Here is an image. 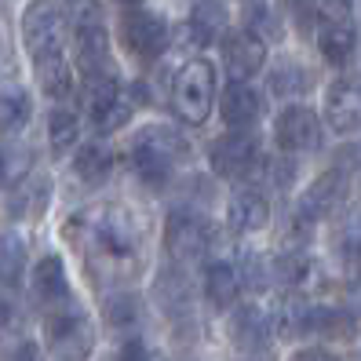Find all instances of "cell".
<instances>
[{"label":"cell","instance_id":"obj_30","mask_svg":"<svg viewBox=\"0 0 361 361\" xmlns=\"http://www.w3.org/2000/svg\"><path fill=\"white\" fill-rule=\"evenodd\" d=\"M270 274H274V278H278L281 285L300 288V285L310 278V274H314V263L303 256V252H288V256H278V259H274Z\"/></svg>","mask_w":361,"mask_h":361},{"label":"cell","instance_id":"obj_40","mask_svg":"<svg viewBox=\"0 0 361 361\" xmlns=\"http://www.w3.org/2000/svg\"><path fill=\"white\" fill-rule=\"evenodd\" d=\"M8 317H11V307H8L4 300H0V329H4V325H8Z\"/></svg>","mask_w":361,"mask_h":361},{"label":"cell","instance_id":"obj_22","mask_svg":"<svg viewBox=\"0 0 361 361\" xmlns=\"http://www.w3.org/2000/svg\"><path fill=\"white\" fill-rule=\"evenodd\" d=\"M186 26H190L197 44H216L226 33V4H219V0H197Z\"/></svg>","mask_w":361,"mask_h":361},{"label":"cell","instance_id":"obj_2","mask_svg":"<svg viewBox=\"0 0 361 361\" xmlns=\"http://www.w3.org/2000/svg\"><path fill=\"white\" fill-rule=\"evenodd\" d=\"M23 40L33 55L40 88L55 99L70 95V88H73L70 62L62 55V48H66V15L51 0H30V8L23 15Z\"/></svg>","mask_w":361,"mask_h":361},{"label":"cell","instance_id":"obj_16","mask_svg":"<svg viewBox=\"0 0 361 361\" xmlns=\"http://www.w3.org/2000/svg\"><path fill=\"white\" fill-rule=\"evenodd\" d=\"M223 59H226V66H230L233 77H252V73L263 70L267 48H263L259 33H252V30L245 26V30L226 33V40H223Z\"/></svg>","mask_w":361,"mask_h":361},{"label":"cell","instance_id":"obj_37","mask_svg":"<svg viewBox=\"0 0 361 361\" xmlns=\"http://www.w3.org/2000/svg\"><path fill=\"white\" fill-rule=\"evenodd\" d=\"M117 361H154V357H150V350H146L142 339H128V343H121Z\"/></svg>","mask_w":361,"mask_h":361},{"label":"cell","instance_id":"obj_11","mask_svg":"<svg viewBox=\"0 0 361 361\" xmlns=\"http://www.w3.org/2000/svg\"><path fill=\"white\" fill-rule=\"evenodd\" d=\"M259 161V139L252 132H233V135H223L216 146H212V172L223 176V179H233V176H245L252 172Z\"/></svg>","mask_w":361,"mask_h":361},{"label":"cell","instance_id":"obj_42","mask_svg":"<svg viewBox=\"0 0 361 361\" xmlns=\"http://www.w3.org/2000/svg\"><path fill=\"white\" fill-rule=\"evenodd\" d=\"M121 4H142V0H121Z\"/></svg>","mask_w":361,"mask_h":361},{"label":"cell","instance_id":"obj_41","mask_svg":"<svg viewBox=\"0 0 361 361\" xmlns=\"http://www.w3.org/2000/svg\"><path fill=\"white\" fill-rule=\"evenodd\" d=\"M8 179V161H4V150H0V183Z\"/></svg>","mask_w":361,"mask_h":361},{"label":"cell","instance_id":"obj_25","mask_svg":"<svg viewBox=\"0 0 361 361\" xmlns=\"http://www.w3.org/2000/svg\"><path fill=\"white\" fill-rule=\"evenodd\" d=\"M157 303L164 307V314H172V317L190 314V285H186V274H179V270L157 274Z\"/></svg>","mask_w":361,"mask_h":361},{"label":"cell","instance_id":"obj_1","mask_svg":"<svg viewBox=\"0 0 361 361\" xmlns=\"http://www.w3.org/2000/svg\"><path fill=\"white\" fill-rule=\"evenodd\" d=\"M62 233L102 278H128L139 267L142 233L135 219L117 204H95V208L77 212L73 219H66Z\"/></svg>","mask_w":361,"mask_h":361},{"label":"cell","instance_id":"obj_32","mask_svg":"<svg viewBox=\"0 0 361 361\" xmlns=\"http://www.w3.org/2000/svg\"><path fill=\"white\" fill-rule=\"evenodd\" d=\"M106 322L114 329H124V325H139V300L132 292H121V295H110L106 300Z\"/></svg>","mask_w":361,"mask_h":361},{"label":"cell","instance_id":"obj_27","mask_svg":"<svg viewBox=\"0 0 361 361\" xmlns=\"http://www.w3.org/2000/svg\"><path fill=\"white\" fill-rule=\"evenodd\" d=\"M26 270V245L18 233L4 230L0 233V285H18Z\"/></svg>","mask_w":361,"mask_h":361},{"label":"cell","instance_id":"obj_23","mask_svg":"<svg viewBox=\"0 0 361 361\" xmlns=\"http://www.w3.org/2000/svg\"><path fill=\"white\" fill-rule=\"evenodd\" d=\"M73 168H77V176H80L84 183L99 186V183L110 179V172H114V150H110L102 139L84 142L80 150H77V157H73Z\"/></svg>","mask_w":361,"mask_h":361},{"label":"cell","instance_id":"obj_31","mask_svg":"<svg viewBox=\"0 0 361 361\" xmlns=\"http://www.w3.org/2000/svg\"><path fill=\"white\" fill-rule=\"evenodd\" d=\"M314 332L332 336V339H350V336H354V317H350L347 310L317 307V310H314Z\"/></svg>","mask_w":361,"mask_h":361},{"label":"cell","instance_id":"obj_19","mask_svg":"<svg viewBox=\"0 0 361 361\" xmlns=\"http://www.w3.org/2000/svg\"><path fill=\"white\" fill-rule=\"evenodd\" d=\"M48 197H51V179L48 176H30V179H23L11 190L8 212L15 219H33V216H40V212L48 208Z\"/></svg>","mask_w":361,"mask_h":361},{"label":"cell","instance_id":"obj_29","mask_svg":"<svg viewBox=\"0 0 361 361\" xmlns=\"http://www.w3.org/2000/svg\"><path fill=\"white\" fill-rule=\"evenodd\" d=\"M307 88H310V73L303 66H295V62H278L270 70V92L274 95H300Z\"/></svg>","mask_w":361,"mask_h":361},{"label":"cell","instance_id":"obj_35","mask_svg":"<svg viewBox=\"0 0 361 361\" xmlns=\"http://www.w3.org/2000/svg\"><path fill=\"white\" fill-rule=\"evenodd\" d=\"M252 33H256V30H263V33H270L274 40H278L281 37V26H278V15H274L270 8H256V11H252V26H248Z\"/></svg>","mask_w":361,"mask_h":361},{"label":"cell","instance_id":"obj_20","mask_svg":"<svg viewBox=\"0 0 361 361\" xmlns=\"http://www.w3.org/2000/svg\"><path fill=\"white\" fill-rule=\"evenodd\" d=\"M314 310L303 295H285L278 303V314H274V332L285 339H300L307 332H314Z\"/></svg>","mask_w":361,"mask_h":361},{"label":"cell","instance_id":"obj_9","mask_svg":"<svg viewBox=\"0 0 361 361\" xmlns=\"http://www.w3.org/2000/svg\"><path fill=\"white\" fill-rule=\"evenodd\" d=\"M274 139H278L281 150L288 154H307L317 150L322 142V124H317V114L310 106H285L274 121Z\"/></svg>","mask_w":361,"mask_h":361},{"label":"cell","instance_id":"obj_17","mask_svg":"<svg viewBox=\"0 0 361 361\" xmlns=\"http://www.w3.org/2000/svg\"><path fill=\"white\" fill-rule=\"evenodd\" d=\"M226 223L233 233H256L270 223V201L259 190H238L226 204Z\"/></svg>","mask_w":361,"mask_h":361},{"label":"cell","instance_id":"obj_18","mask_svg":"<svg viewBox=\"0 0 361 361\" xmlns=\"http://www.w3.org/2000/svg\"><path fill=\"white\" fill-rule=\"evenodd\" d=\"M259 110H263V102L248 80H233L223 88V121L230 128H248L259 117Z\"/></svg>","mask_w":361,"mask_h":361},{"label":"cell","instance_id":"obj_13","mask_svg":"<svg viewBox=\"0 0 361 361\" xmlns=\"http://www.w3.org/2000/svg\"><path fill=\"white\" fill-rule=\"evenodd\" d=\"M84 106H88V117L99 132H114L124 121L132 117V106L124 102L117 80H95L88 84V95H84Z\"/></svg>","mask_w":361,"mask_h":361},{"label":"cell","instance_id":"obj_28","mask_svg":"<svg viewBox=\"0 0 361 361\" xmlns=\"http://www.w3.org/2000/svg\"><path fill=\"white\" fill-rule=\"evenodd\" d=\"M48 135H51L55 154H66L70 146L77 142V135H80V121H77V114L66 110V106L51 110V117H48Z\"/></svg>","mask_w":361,"mask_h":361},{"label":"cell","instance_id":"obj_36","mask_svg":"<svg viewBox=\"0 0 361 361\" xmlns=\"http://www.w3.org/2000/svg\"><path fill=\"white\" fill-rule=\"evenodd\" d=\"M0 361H40V350H37L33 339H18V343H11L4 350V357H0Z\"/></svg>","mask_w":361,"mask_h":361},{"label":"cell","instance_id":"obj_34","mask_svg":"<svg viewBox=\"0 0 361 361\" xmlns=\"http://www.w3.org/2000/svg\"><path fill=\"white\" fill-rule=\"evenodd\" d=\"M241 285H248V288H263V270H259V256H256V252H245V256H241Z\"/></svg>","mask_w":361,"mask_h":361},{"label":"cell","instance_id":"obj_12","mask_svg":"<svg viewBox=\"0 0 361 361\" xmlns=\"http://www.w3.org/2000/svg\"><path fill=\"white\" fill-rule=\"evenodd\" d=\"M347 190H350L347 176H339L336 168H329L325 176H317L300 197V223H317V219L332 216L339 208V201L347 197Z\"/></svg>","mask_w":361,"mask_h":361},{"label":"cell","instance_id":"obj_10","mask_svg":"<svg viewBox=\"0 0 361 361\" xmlns=\"http://www.w3.org/2000/svg\"><path fill=\"white\" fill-rule=\"evenodd\" d=\"M325 124L336 135L361 132V84L357 80H332L325 92Z\"/></svg>","mask_w":361,"mask_h":361},{"label":"cell","instance_id":"obj_7","mask_svg":"<svg viewBox=\"0 0 361 361\" xmlns=\"http://www.w3.org/2000/svg\"><path fill=\"white\" fill-rule=\"evenodd\" d=\"M121 40L135 59L154 62L168 51V40H172V30H168L164 15L154 11H128L121 18Z\"/></svg>","mask_w":361,"mask_h":361},{"label":"cell","instance_id":"obj_21","mask_svg":"<svg viewBox=\"0 0 361 361\" xmlns=\"http://www.w3.org/2000/svg\"><path fill=\"white\" fill-rule=\"evenodd\" d=\"M33 292L40 303H62L70 295V285H66V267H62L59 256H40L37 270H33Z\"/></svg>","mask_w":361,"mask_h":361},{"label":"cell","instance_id":"obj_3","mask_svg":"<svg viewBox=\"0 0 361 361\" xmlns=\"http://www.w3.org/2000/svg\"><path fill=\"white\" fill-rule=\"evenodd\" d=\"M66 18H70V30H73V40H77V70L88 77V84L114 80L110 40H106V30H102L99 0H70Z\"/></svg>","mask_w":361,"mask_h":361},{"label":"cell","instance_id":"obj_6","mask_svg":"<svg viewBox=\"0 0 361 361\" xmlns=\"http://www.w3.org/2000/svg\"><path fill=\"white\" fill-rule=\"evenodd\" d=\"M44 339H48V350L59 361H84L95 347V329L88 322L84 310H55L48 322H44Z\"/></svg>","mask_w":361,"mask_h":361},{"label":"cell","instance_id":"obj_8","mask_svg":"<svg viewBox=\"0 0 361 361\" xmlns=\"http://www.w3.org/2000/svg\"><path fill=\"white\" fill-rule=\"evenodd\" d=\"M164 252L176 263H197L208 252V223L190 208H176L164 223Z\"/></svg>","mask_w":361,"mask_h":361},{"label":"cell","instance_id":"obj_14","mask_svg":"<svg viewBox=\"0 0 361 361\" xmlns=\"http://www.w3.org/2000/svg\"><path fill=\"white\" fill-rule=\"evenodd\" d=\"M357 48V33L347 23V11H325L322 15V30H317V51L325 55L332 66H347Z\"/></svg>","mask_w":361,"mask_h":361},{"label":"cell","instance_id":"obj_4","mask_svg":"<svg viewBox=\"0 0 361 361\" xmlns=\"http://www.w3.org/2000/svg\"><path fill=\"white\" fill-rule=\"evenodd\" d=\"M212 95H216V70L208 59H190L172 80V110L186 124H204L212 114Z\"/></svg>","mask_w":361,"mask_h":361},{"label":"cell","instance_id":"obj_38","mask_svg":"<svg viewBox=\"0 0 361 361\" xmlns=\"http://www.w3.org/2000/svg\"><path fill=\"white\" fill-rule=\"evenodd\" d=\"M285 4L300 18H317V11H322V0H285Z\"/></svg>","mask_w":361,"mask_h":361},{"label":"cell","instance_id":"obj_15","mask_svg":"<svg viewBox=\"0 0 361 361\" xmlns=\"http://www.w3.org/2000/svg\"><path fill=\"white\" fill-rule=\"evenodd\" d=\"M230 343L238 350H248V354H259L270 347V336H274V322L259 310V307H241L230 314Z\"/></svg>","mask_w":361,"mask_h":361},{"label":"cell","instance_id":"obj_33","mask_svg":"<svg viewBox=\"0 0 361 361\" xmlns=\"http://www.w3.org/2000/svg\"><path fill=\"white\" fill-rule=\"evenodd\" d=\"M332 168L339 176H347V183H361V142H350L343 150H336Z\"/></svg>","mask_w":361,"mask_h":361},{"label":"cell","instance_id":"obj_26","mask_svg":"<svg viewBox=\"0 0 361 361\" xmlns=\"http://www.w3.org/2000/svg\"><path fill=\"white\" fill-rule=\"evenodd\" d=\"M30 95L26 88H18V84H8V88H0V132L11 135L18 132L23 124L30 121Z\"/></svg>","mask_w":361,"mask_h":361},{"label":"cell","instance_id":"obj_5","mask_svg":"<svg viewBox=\"0 0 361 361\" xmlns=\"http://www.w3.org/2000/svg\"><path fill=\"white\" fill-rule=\"evenodd\" d=\"M183 154V139L172 128H146L132 146V168L142 183L161 186L172 176V164Z\"/></svg>","mask_w":361,"mask_h":361},{"label":"cell","instance_id":"obj_39","mask_svg":"<svg viewBox=\"0 0 361 361\" xmlns=\"http://www.w3.org/2000/svg\"><path fill=\"white\" fill-rule=\"evenodd\" d=\"M292 361H339L332 350H325V347H307V350H300Z\"/></svg>","mask_w":361,"mask_h":361},{"label":"cell","instance_id":"obj_24","mask_svg":"<svg viewBox=\"0 0 361 361\" xmlns=\"http://www.w3.org/2000/svg\"><path fill=\"white\" fill-rule=\"evenodd\" d=\"M241 292V274L233 270L230 263H208L204 267V295L212 307H230Z\"/></svg>","mask_w":361,"mask_h":361}]
</instances>
